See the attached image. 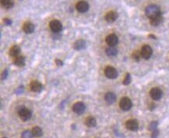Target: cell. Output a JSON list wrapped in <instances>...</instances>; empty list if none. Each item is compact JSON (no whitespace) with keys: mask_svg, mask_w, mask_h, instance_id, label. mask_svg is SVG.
<instances>
[{"mask_svg":"<svg viewBox=\"0 0 169 138\" xmlns=\"http://www.w3.org/2000/svg\"><path fill=\"white\" fill-rule=\"evenodd\" d=\"M16 111L19 115V116L21 119L24 122L29 120L30 119L32 116V112L30 110L28 109H27L24 105H20L18 106L17 108L16 109Z\"/></svg>","mask_w":169,"mask_h":138,"instance_id":"1","label":"cell"},{"mask_svg":"<svg viewBox=\"0 0 169 138\" xmlns=\"http://www.w3.org/2000/svg\"><path fill=\"white\" fill-rule=\"evenodd\" d=\"M145 13H146V17L150 19L161 14L160 7L158 5H154V4H151V5L146 6V9H145Z\"/></svg>","mask_w":169,"mask_h":138,"instance_id":"2","label":"cell"},{"mask_svg":"<svg viewBox=\"0 0 169 138\" xmlns=\"http://www.w3.org/2000/svg\"><path fill=\"white\" fill-rule=\"evenodd\" d=\"M132 105H133L132 102L129 98L124 97L120 101L119 106L123 111H129L132 108Z\"/></svg>","mask_w":169,"mask_h":138,"instance_id":"3","label":"cell"},{"mask_svg":"<svg viewBox=\"0 0 169 138\" xmlns=\"http://www.w3.org/2000/svg\"><path fill=\"white\" fill-rule=\"evenodd\" d=\"M49 27L51 31L54 33L60 32L62 28V25L61 22L58 20H53L50 22Z\"/></svg>","mask_w":169,"mask_h":138,"instance_id":"4","label":"cell"},{"mask_svg":"<svg viewBox=\"0 0 169 138\" xmlns=\"http://www.w3.org/2000/svg\"><path fill=\"white\" fill-rule=\"evenodd\" d=\"M105 76L110 79H115L118 76V71L115 68L112 66H107L105 69Z\"/></svg>","mask_w":169,"mask_h":138,"instance_id":"5","label":"cell"},{"mask_svg":"<svg viewBox=\"0 0 169 138\" xmlns=\"http://www.w3.org/2000/svg\"><path fill=\"white\" fill-rule=\"evenodd\" d=\"M141 56L143 57V59H149L150 58V56H152V53H153V50L150 48V46H149L147 44L143 45L142 48H141Z\"/></svg>","mask_w":169,"mask_h":138,"instance_id":"6","label":"cell"},{"mask_svg":"<svg viewBox=\"0 0 169 138\" xmlns=\"http://www.w3.org/2000/svg\"><path fill=\"white\" fill-rule=\"evenodd\" d=\"M162 94H163L162 91L158 88H152L150 91V97H151L153 100H160L161 97H162Z\"/></svg>","mask_w":169,"mask_h":138,"instance_id":"7","label":"cell"},{"mask_svg":"<svg viewBox=\"0 0 169 138\" xmlns=\"http://www.w3.org/2000/svg\"><path fill=\"white\" fill-rule=\"evenodd\" d=\"M125 126L129 130H131V131H137L139 129V123L136 119H129L128 121H126L125 123Z\"/></svg>","mask_w":169,"mask_h":138,"instance_id":"8","label":"cell"},{"mask_svg":"<svg viewBox=\"0 0 169 138\" xmlns=\"http://www.w3.org/2000/svg\"><path fill=\"white\" fill-rule=\"evenodd\" d=\"M85 109H86L85 105L81 102H78L75 103L73 105V111L78 115L83 114L84 112Z\"/></svg>","mask_w":169,"mask_h":138,"instance_id":"9","label":"cell"},{"mask_svg":"<svg viewBox=\"0 0 169 138\" xmlns=\"http://www.w3.org/2000/svg\"><path fill=\"white\" fill-rule=\"evenodd\" d=\"M76 8L80 13H85L89 9V4L85 1H80L76 3Z\"/></svg>","mask_w":169,"mask_h":138,"instance_id":"10","label":"cell"},{"mask_svg":"<svg viewBox=\"0 0 169 138\" xmlns=\"http://www.w3.org/2000/svg\"><path fill=\"white\" fill-rule=\"evenodd\" d=\"M106 42L107 44L111 46V47H114L115 46L118 42H119V38L117 37V35L114 34H109V35L106 38Z\"/></svg>","mask_w":169,"mask_h":138,"instance_id":"11","label":"cell"},{"mask_svg":"<svg viewBox=\"0 0 169 138\" xmlns=\"http://www.w3.org/2000/svg\"><path fill=\"white\" fill-rule=\"evenodd\" d=\"M118 17H119L118 13L115 12V11H110L106 13L105 19L108 23H113L118 19Z\"/></svg>","mask_w":169,"mask_h":138,"instance_id":"12","label":"cell"},{"mask_svg":"<svg viewBox=\"0 0 169 138\" xmlns=\"http://www.w3.org/2000/svg\"><path fill=\"white\" fill-rule=\"evenodd\" d=\"M30 90L33 92L39 93L42 90V84L38 80H33L30 84Z\"/></svg>","mask_w":169,"mask_h":138,"instance_id":"13","label":"cell"},{"mask_svg":"<svg viewBox=\"0 0 169 138\" xmlns=\"http://www.w3.org/2000/svg\"><path fill=\"white\" fill-rule=\"evenodd\" d=\"M34 28L35 27L34 24H32L31 22H29V21L25 22L23 25V31L26 34H32L34 31Z\"/></svg>","mask_w":169,"mask_h":138,"instance_id":"14","label":"cell"},{"mask_svg":"<svg viewBox=\"0 0 169 138\" xmlns=\"http://www.w3.org/2000/svg\"><path fill=\"white\" fill-rule=\"evenodd\" d=\"M162 21H163V17L161 16V14L150 19V24H151L152 26L154 27L160 25L162 23Z\"/></svg>","mask_w":169,"mask_h":138,"instance_id":"15","label":"cell"},{"mask_svg":"<svg viewBox=\"0 0 169 138\" xmlns=\"http://www.w3.org/2000/svg\"><path fill=\"white\" fill-rule=\"evenodd\" d=\"M86 47V41L84 40H83V39H80V40H77V41L73 44V48H74V49H76V50H82V49H84Z\"/></svg>","mask_w":169,"mask_h":138,"instance_id":"16","label":"cell"},{"mask_svg":"<svg viewBox=\"0 0 169 138\" xmlns=\"http://www.w3.org/2000/svg\"><path fill=\"white\" fill-rule=\"evenodd\" d=\"M105 99L108 104H113L116 100V95L112 93V92H108L105 95Z\"/></svg>","mask_w":169,"mask_h":138,"instance_id":"17","label":"cell"},{"mask_svg":"<svg viewBox=\"0 0 169 138\" xmlns=\"http://www.w3.org/2000/svg\"><path fill=\"white\" fill-rule=\"evenodd\" d=\"M20 53H21V48L19 47L18 45H13L9 49V56H12V57H15V58L17 57Z\"/></svg>","mask_w":169,"mask_h":138,"instance_id":"18","label":"cell"},{"mask_svg":"<svg viewBox=\"0 0 169 138\" xmlns=\"http://www.w3.org/2000/svg\"><path fill=\"white\" fill-rule=\"evenodd\" d=\"M25 61H26V59H25V57L23 56H18L17 57H16L14 59V63L16 66H23L24 65H25Z\"/></svg>","mask_w":169,"mask_h":138,"instance_id":"19","label":"cell"},{"mask_svg":"<svg viewBox=\"0 0 169 138\" xmlns=\"http://www.w3.org/2000/svg\"><path fill=\"white\" fill-rule=\"evenodd\" d=\"M85 125L88 127H94L96 126V119L93 116H88L85 119Z\"/></svg>","mask_w":169,"mask_h":138,"instance_id":"20","label":"cell"},{"mask_svg":"<svg viewBox=\"0 0 169 138\" xmlns=\"http://www.w3.org/2000/svg\"><path fill=\"white\" fill-rule=\"evenodd\" d=\"M1 4L5 9H11L14 6V0H1Z\"/></svg>","mask_w":169,"mask_h":138,"instance_id":"21","label":"cell"},{"mask_svg":"<svg viewBox=\"0 0 169 138\" xmlns=\"http://www.w3.org/2000/svg\"><path fill=\"white\" fill-rule=\"evenodd\" d=\"M32 133L34 137H41L42 134H43L42 129H41V127H39V126H34L32 129Z\"/></svg>","mask_w":169,"mask_h":138,"instance_id":"22","label":"cell"},{"mask_svg":"<svg viewBox=\"0 0 169 138\" xmlns=\"http://www.w3.org/2000/svg\"><path fill=\"white\" fill-rule=\"evenodd\" d=\"M106 54L108 55V56H111V57H113V56H115L118 54V50H117L114 47H110L106 49Z\"/></svg>","mask_w":169,"mask_h":138,"instance_id":"23","label":"cell"},{"mask_svg":"<svg viewBox=\"0 0 169 138\" xmlns=\"http://www.w3.org/2000/svg\"><path fill=\"white\" fill-rule=\"evenodd\" d=\"M33 137V133L30 130H24L21 134V138H32Z\"/></svg>","mask_w":169,"mask_h":138,"instance_id":"24","label":"cell"},{"mask_svg":"<svg viewBox=\"0 0 169 138\" xmlns=\"http://www.w3.org/2000/svg\"><path fill=\"white\" fill-rule=\"evenodd\" d=\"M140 58H141V53L138 51H135L133 53V59H134L135 61L139 62L140 61Z\"/></svg>","mask_w":169,"mask_h":138,"instance_id":"25","label":"cell"},{"mask_svg":"<svg viewBox=\"0 0 169 138\" xmlns=\"http://www.w3.org/2000/svg\"><path fill=\"white\" fill-rule=\"evenodd\" d=\"M131 82V75L129 74H126V76H125V79L123 80V84L124 85H129V84Z\"/></svg>","mask_w":169,"mask_h":138,"instance_id":"26","label":"cell"},{"mask_svg":"<svg viewBox=\"0 0 169 138\" xmlns=\"http://www.w3.org/2000/svg\"><path fill=\"white\" fill-rule=\"evenodd\" d=\"M158 123L157 121H154V122H152L150 124V126H149V129H150V130H154V129H157V127H158Z\"/></svg>","mask_w":169,"mask_h":138,"instance_id":"27","label":"cell"},{"mask_svg":"<svg viewBox=\"0 0 169 138\" xmlns=\"http://www.w3.org/2000/svg\"><path fill=\"white\" fill-rule=\"evenodd\" d=\"M159 130L158 129H154V130H153L152 131V134H151V137L152 138H158V136H159Z\"/></svg>","mask_w":169,"mask_h":138,"instance_id":"28","label":"cell"},{"mask_svg":"<svg viewBox=\"0 0 169 138\" xmlns=\"http://www.w3.org/2000/svg\"><path fill=\"white\" fill-rule=\"evenodd\" d=\"M3 22H4V24H6V26H10L12 24V21L9 18H5V19H3Z\"/></svg>","mask_w":169,"mask_h":138,"instance_id":"29","label":"cell"},{"mask_svg":"<svg viewBox=\"0 0 169 138\" xmlns=\"http://www.w3.org/2000/svg\"><path fill=\"white\" fill-rule=\"evenodd\" d=\"M7 76H8V70H5L4 72H3V76H2V80H5L7 78Z\"/></svg>","mask_w":169,"mask_h":138,"instance_id":"30","label":"cell"},{"mask_svg":"<svg viewBox=\"0 0 169 138\" xmlns=\"http://www.w3.org/2000/svg\"><path fill=\"white\" fill-rule=\"evenodd\" d=\"M56 63L57 64V66H62L63 65V62H62V61H61V60H59V59H56Z\"/></svg>","mask_w":169,"mask_h":138,"instance_id":"31","label":"cell"},{"mask_svg":"<svg viewBox=\"0 0 169 138\" xmlns=\"http://www.w3.org/2000/svg\"><path fill=\"white\" fill-rule=\"evenodd\" d=\"M23 91V87H20L16 92H17V94H21V92H22Z\"/></svg>","mask_w":169,"mask_h":138,"instance_id":"32","label":"cell"},{"mask_svg":"<svg viewBox=\"0 0 169 138\" xmlns=\"http://www.w3.org/2000/svg\"><path fill=\"white\" fill-rule=\"evenodd\" d=\"M149 38H152L153 39H157V38H156V36L153 35V34H150L149 35Z\"/></svg>","mask_w":169,"mask_h":138,"instance_id":"33","label":"cell"},{"mask_svg":"<svg viewBox=\"0 0 169 138\" xmlns=\"http://www.w3.org/2000/svg\"><path fill=\"white\" fill-rule=\"evenodd\" d=\"M3 138H6V137H3Z\"/></svg>","mask_w":169,"mask_h":138,"instance_id":"34","label":"cell"}]
</instances>
